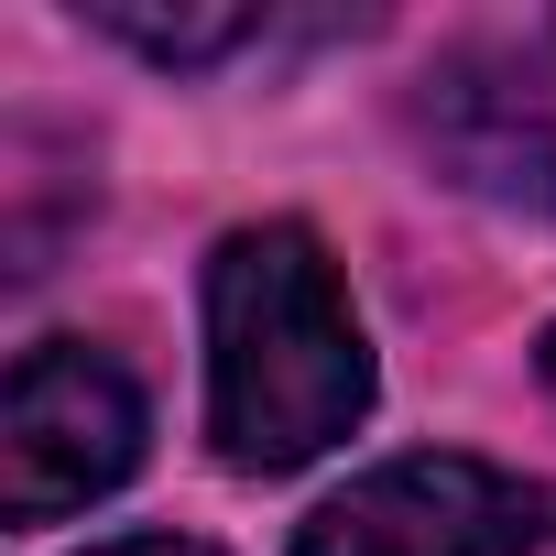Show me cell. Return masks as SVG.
<instances>
[{
  "label": "cell",
  "mask_w": 556,
  "mask_h": 556,
  "mask_svg": "<svg viewBox=\"0 0 556 556\" xmlns=\"http://www.w3.org/2000/svg\"><path fill=\"white\" fill-rule=\"evenodd\" d=\"M371 415V339L317 229L262 218L207 262V437L229 469L285 480Z\"/></svg>",
  "instance_id": "1"
},
{
  "label": "cell",
  "mask_w": 556,
  "mask_h": 556,
  "mask_svg": "<svg viewBox=\"0 0 556 556\" xmlns=\"http://www.w3.org/2000/svg\"><path fill=\"white\" fill-rule=\"evenodd\" d=\"M142 469V382L99 339H34L0 404V513L55 523Z\"/></svg>",
  "instance_id": "2"
},
{
  "label": "cell",
  "mask_w": 556,
  "mask_h": 556,
  "mask_svg": "<svg viewBox=\"0 0 556 556\" xmlns=\"http://www.w3.org/2000/svg\"><path fill=\"white\" fill-rule=\"evenodd\" d=\"M534 545H545V491L458 447L350 480L295 534V556H534Z\"/></svg>",
  "instance_id": "3"
},
{
  "label": "cell",
  "mask_w": 556,
  "mask_h": 556,
  "mask_svg": "<svg viewBox=\"0 0 556 556\" xmlns=\"http://www.w3.org/2000/svg\"><path fill=\"white\" fill-rule=\"evenodd\" d=\"M415 142L491 207H556V88L513 55H447L415 88Z\"/></svg>",
  "instance_id": "4"
},
{
  "label": "cell",
  "mask_w": 556,
  "mask_h": 556,
  "mask_svg": "<svg viewBox=\"0 0 556 556\" xmlns=\"http://www.w3.org/2000/svg\"><path fill=\"white\" fill-rule=\"evenodd\" d=\"M99 34H121V45L153 55V66H207V55L262 45L273 12H251V0H229V12H142V0H99Z\"/></svg>",
  "instance_id": "5"
},
{
  "label": "cell",
  "mask_w": 556,
  "mask_h": 556,
  "mask_svg": "<svg viewBox=\"0 0 556 556\" xmlns=\"http://www.w3.org/2000/svg\"><path fill=\"white\" fill-rule=\"evenodd\" d=\"M88 556H218V545H197V534H110Z\"/></svg>",
  "instance_id": "6"
},
{
  "label": "cell",
  "mask_w": 556,
  "mask_h": 556,
  "mask_svg": "<svg viewBox=\"0 0 556 556\" xmlns=\"http://www.w3.org/2000/svg\"><path fill=\"white\" fill-rule=\"evenodd\" d=\"M545 382H556V328H545Z\"/></svg>",
  "instance_id": "7"
}]
</instances>
